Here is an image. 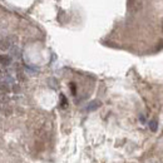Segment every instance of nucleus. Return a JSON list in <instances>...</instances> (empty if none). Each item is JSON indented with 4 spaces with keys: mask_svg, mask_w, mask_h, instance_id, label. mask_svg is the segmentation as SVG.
<instances>
[{
    "mask_svg": "<svg viewBox=\"0 0 163 163\" xmlns=\"http://www.w3.org/2000/svg\"><path fill=\"white\" fill-rule=\"evenodd\" d=\"M62 107L64 108V107H67V99L64 98V95H62Z\"/></svg>",
    "mask_w": 163,
    "mask_h": 163,
    "instance_id": "nucleus-4",
    "label": "nucleus"
},
{
    "mask_svg": "<svg viewBox=\"0 0 163 163\" xmlns=\"http://www.w3.org/2000/svg\"><path fill=\"white\" fill-rule=\"evenodd\" d=\"M0 64L4 65V67H8V65L11 64V58L6 54H1L0 55Z\"/></svg>",
    "mask_w": 163,
    "mask_h": 163,
    "instance_id": "nucleus-2",
    "label": "nucleus"
},
{
    "mask_svg": "<svg viewBox=\"0 0 163 163\" xmlns=\"http://www.w3.org/2000/svg\"><path fill=\"white\" fill-rule=\"evenodd\" d=\"M70 87H72V92H73V94H75V90H77V89H75V85H74L73 83H72Z\"/></svg>",
    "mask_w": 163,
    "mask_h": 163,
    "instance_id": "nucleus-5",
    "label": "nucleus"
},
{
    "mask_svg": "<svg viewBox=\"0 0 163 163\" xmlns=\"http://www.w3.org/2000/svg\"><path fill=\"white\" fill-rule=\"evenodd\" d=\"M1 78H3V73H1V72H0V79H1Z\"/></svg>",
    "mask_w": 163,
    "mask_h": 163,
    "instance_id": "nucleus-6",
    "label": "nucleus"
},
{
    "mask_svg": "<svg viewBox=\"0 0 163 163\" xmlns=\"http://www.w3.org/2000/svg\"><path fill=\"white\" fill-rule=\"evenodd\" d=\"M4 114H5V115H10L11 114V108H10V107H5V108H4Z\"/></svg>",
    "mask_w": 163,
    "mask_h": 163,
    "instance_id": "nucleus-3",
    "label": "nucleus"
},
{
    "mask_svg": "<svg viewBox=\"0 0 163 163\" xmlns=\"http://www.w3.org/2000/svg\"><path fill=\"white\" fill-rule=\"evenodd\" d=\"M10 46H11V41L9 38L0 40V50H8V49H10Z\"/></svg>",
    "mask_w": 163,
    "mask_h": 163,
    "instance_id": "nucleus-1",
    "label": "nucleus"
}]
</instances>
